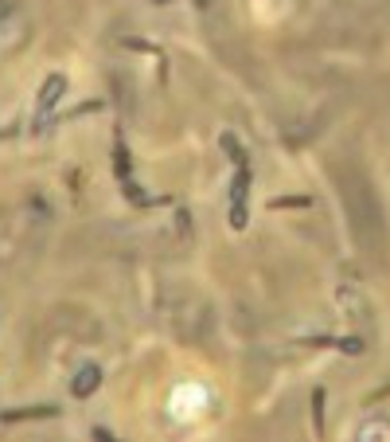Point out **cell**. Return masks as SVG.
<instances>
[{
	"label": "cell",
	"instance_id": "cell-4",
	"mask_svg": "<svg viewBox=\"0 0 390 442\" xmlns=\"http://www.w3.org/2000/svg\"><path fill=\"white\" fill-rule=\"evenodd\" d=\"M59 407L43 403V407H16V411H0V423H20V419H55Z\"/></svg>",
	"mask_w": 390,
	"mask_h": 442
},
{
	"label": "cell",
	"instance_id": "cell-9",
	"mask_svg": "<svg viewBox=\"0 0 390 442\" xmlns=\"http://www.w3.org/2000/svg\"><path fill=\"white\" fill-rule=\"evenodd\" d=\"M0 138H4V129H0Z\"/></svg>",
	"mask_w": 390,
	"mask_h": 442
},
{
	"label": "cell",
	"instance_id": "cell-5",
	"mask_svg": "<svg viewBox=\"0 0 390 442\" xmlns=\"http://www.w3.org/2000/svg\"><path fill=\"white\" fill-rule=\"evenodd\" d=\"M113 173H118V180L125 185V180H133V161H129V149L125 141H113Z\"/></svg>",
	"mask_w": 390,
	"mask_h": 442
},
{
	"label": "cell",
	"instance_id": "cell-8",
	"mask_svg": "<svg viewBox=\"0 0 390 442\" xmlns=\"http://www.w3.org/2000/svg\"><path fill=\"white\" fill-rule=\"evenodd\" d=\"M340 352H363V341L359 337H344V341H336Z\"/></svg>",
	"mask_w": 390,
	"mask_h": 442
},
{
	"label": "cell",
	"instance_id": "cell-7",
	"mask_svg": "<svg viewBox=\"0 0 390 442\" xmlns=\"http://www.w3.org/2000/svg\"><path fill=\"white\" fill-rule=\"evenodd\" d=\"M309 196H281V200H273V208H309Z\"/></svg>",
	"mask_w": 390,
	"mask_h": 442
},
{
	"label": "cell",
	"instance_id": "cell-6",
	"mask_svg": "<svg viewBox=\"0 0 390 442\" xmlns=\"http://www.w3.org/2000/svg\"><path fill=\"white\" fill-rule=\"evenodd\" d=\"M324 387H316V391H312V431L316 434H324Z\"/></svg>",
	"mask_w": 390,
	"mask_h": 442
},
{
	"label": "cell",
	"instance_id": "cell-3",
	"mask_svg": "<svg viewBox=\"0 0 390 442\" xmlns=\"http://www.w3.org/2000/svg\"><path fill=\"white\" fill-rule=\"evenodd\" d=\"M98 387H102V368H98V364H86V368H82L78 376H74L71 396H74V399H86V396H94Z\"/></svg>",
	"mask_w": 390,
	"mask_h": 442
},
{
	"label": "cell",
	"instance_id": "cell-1",
	"mask_svg": "<svg viewBox=\"0 0 390 442\" xmlns=\"http://www.w3.org/2000/svg\"><path fill=\"white\" fill-rule=\"evenodd\" d=\"M246 196H250V161L235 165V180H230V227L246 231Z\"/></svg>",
	"mask_w": 390,
	"mask_h": 442
},
{
	"label": "cell",
	"instance_id": "cell-2",
	"mask_svg": "<svg viewBox=\"0 0 390 442\" xmlns=\"http://www.w3.org/2000/svg\"><path fill=\"white\" fill-rule=\"evenodd\" d=\"M63 91H67V79H63V74H51V79L43 83V91H39V106H36V126H43V121L51 118V110L59 106Z\"/></svg>",
	"mask_w": 390,
	"mask_h": 442
}]
</instances>
